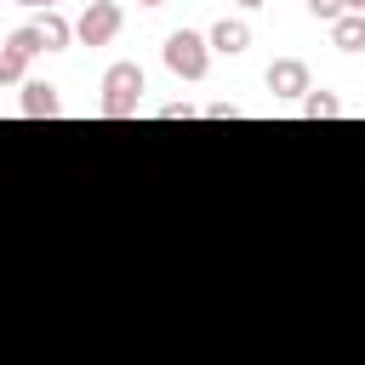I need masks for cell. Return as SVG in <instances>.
Returning <instances> with one entry per match:
<instances>
[{
  "label": "cell",
  "mask_w": 365,
  "mask_h": 365,
  "mask_svg": "<svg viewBox=\"0 0 365 365\" xmlns=\"http://www.w3.org/2000/svg\"><path fill=\"white\" fill-rule=\"evenodd\" d=\"M143 91H148V80H143L137 63H108V68H103V97H97V108H103L108 120H131V114L143 108Z\"/></svg>",
  "instance_id": "6da1fadb"
},
{
  "label": "cell",
  "mask_w": 365,
  "mask_h": 365,
  "mask_svg": "<svg viewBox=\"0 0 365 365\" xmlns=\"http://www.w3.org/2000/svg\"><path fill=\"white\" fill-rule=\"evenodd\" d=\"M160 57H165V68H171L177 80H205V68H211L205 34H194V29H171L165 46H160Z\"/></svg>",
  "instance_id": "7a4b0ae2"
},
{
  "label": "cell",
  "mask_w": 365,
  "mask_h": 365,
  "mask_svg": "<svg viewBox=\"0 0 365 365\" xmlns=\"http://www.w3.org/2000/svg\"><path fill=\"white\" fill-rule=\"evenodd\" d=\"M120 23H125L120 0H91V6L74 17V40H80V46H108V40L120 34Z\"/></svg>",
  "instance_id": "3957f363"
},
{
  "label": "cell",
  "mask_w": 365,
  "mask_h": 365,
  "mask_svg": "<svg viewBox=\"0 0 365 365\" xmlns=\"http://www.w3.org/2000/svg\"><path fill=\"white\" fill-rule=\"evenodd\" d=\"M262 80H268V91H274L279 103H297L302 91H314V74H308V63H302V57H274Z\"/></svg>",
  "instance_id": "277c9868"
},
{
  "label": "cell",
  "mask_w": 365,
  "mask_h": 365,
  "mask_svg": "<svg viewBox=\"0 0 365 365\" xmlns=\"http://www.w3.org/2000/svg\"><path fill=\"white\" fill-rule=\"evenodd\" d=\"M245 46H251V23L245 17H217L211 34H205V51H217V57H240Z\"/></svg>",
  "instance_id": "5b68a950"
},
{
  "label": "cell",
  "mask_w": 365,
  "mask_h": 365,
  "mask_svg": "<svg viewBox=\"0 0 365 365\" xmlns=\"http://www.w3.org/2000/svg\"><path fill=\"white\" fill-rule=\"evenodd\" d=\"M17 108H23L29 120H51V114L63 108V97H57V86H46V80H23V97H17Z\"/></svg>",
  "instance_id": "8992f818"
},
{
  "label": "cell",
  "mask_w": 365,
  "mask_h": 365,
  "mask_svg": "<svg viewBox=\"0 0 365 365\" xmlns=\"http://www.w3.org/2000/svg\"><path fill=\"white\" fill-rule=\"evenodd\" d=\"M34 34H40V51H68L74 46V23L63 11H40L34 17Z\"/></svg>",
  "instance_id": "52a82bcc"
},
{
  "label": "cell",
  "mask_w": 365,
  "mask_h": 365,
  "mask_svg": "<svg viewBox=\"0 0 365 365\" xmlns=\"http://www.w3.org/2000/svg\"><path fill=\"white\" fill-rule=\"evenodd\" d=\"M331 46H336V51H348V57H354V51H359V46H365V11H342V17H336V23H331Z\"/></svg>",
  "instance_id": "ba28073f"
},
{
  "label": "cell",
  "mask_w": 365,
  "mask_h": 365,
  "mask_svg": "<svg viewBox=\"0 0 365 365\" xmlns=\"http://www.w3.org/2000/svg\"><path fill=\"white\" fill-rule=\"evenodd\" d=\"M297 103H302V120H336L342 114V97L336 91H302Z\"/></svg>",
  "instance_id": "9c48e42d"
},
{
  "label": "cell",
  "mask_w": 365,
  "mask_h": 365,
  "mask_svg": "<svg viewBox=\"0 0 365 365\" xmlns=\"http://www.w3.org/2000/svg\"><path fill=\"white\" fill-rule=\"evenodd\" d=\"M23 74H29V57H23L17 46H6V40H0V86H17Z\"/></svg>",
  "instance_id": "30bf717a"
},
{
  "label": "cell",
  "mask_w": 365,
  "mask_h": 365,
  "mask_svg": "<svg viewBox=\"0 0 365 365\" xmlns=\"http://www.w3.org/2000/svg\"><path fill=\"white\" fill-rule=\"evenodd\" d=\"M308 11H314L319 23H336V17L348 11V6H342V0H308Z\"/></svg>",
  "instance_id": "8fae6325"
},
{
  "label": "cell",
  "mask_w": 365,
  "mask_h": 365,
  "mask_svg": "<svg viewBox=\"0 0 365 365\" xmlns=\"http://www.w3.org/2000/svg\"><path fill=\"white\" fill-rule=\"evenodd\" d=\"M188 114H194V103H165L160 108V120H188Z\"/></svg>",
  "instance_id": "7c38bea8"
},
{
  "label": "cell",
  "mask_w": 365,
  "mask_h": 365,
  "mask_svg": "<svg viewBox=\"0 0 365 365\" xmlns=\"http://www.w3.org/2000/svg\"><path fill=\"white\" fill-rule=\"evenodd\" d=\"M205 114H211V120H240V108H234V103H211Z\"/></svg>",
  "instance_id": "4fadbf2b"
},
{
  "label": "cell",
  "mask_w": 365,
  "mask_h": 365,
  "mask_svg": "<svg viewBox=\"0 0 365 365\" xmlns=\"http://www.w3.org/2000/svg\"><path fill=\"white\" fill-rule=\"evenodd\" d=\"M11 6H23V11H57V0H11Z\"/></svg>",
  "instance_id": "5bb4252c"
},
{
  "label": "cell",
  "mask_w": 365,
  "mask_h": 365,
  "mask_svg": "<svg viewBox=\"0 0 365 365\" xmlns=\"http://www.w3.org/2000/svg\"><path fill=\"white\" fill-rule=\"evenodd\" d=\"M234 6H245V11H257V6H268V0H234Z\"/></svg>",
  "instance_id": "9a60e30c"
},
{
  "label": "cell",
  "mask_w": 365,
  "mask_h": 365,
  "mask_svg": "<svg viewBox=\"0 0 365 365\" xmlns=\"http://www.w3.org/2000/svg\"><path fill=\"white\" fill-rule=\"evenodd\" d=\"M137 6H165V0H137Z\"/></svg>",
  "instance_id": "2e32d148"
}]
</instances>
